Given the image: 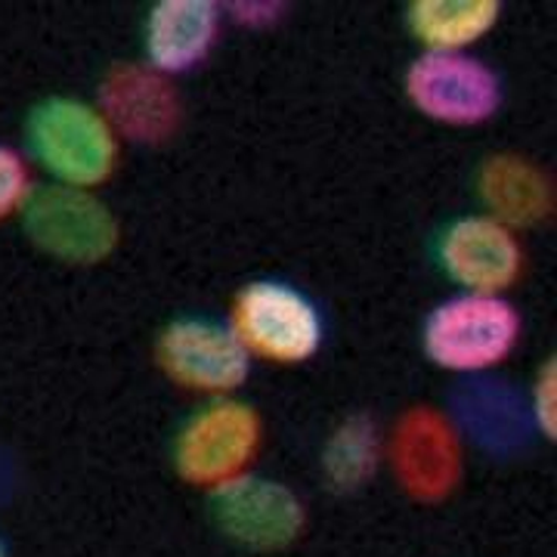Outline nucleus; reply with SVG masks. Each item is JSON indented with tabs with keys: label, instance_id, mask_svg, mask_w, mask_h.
<instances>
[{
	"label": "nucleus",
	"instance_id": "obj_1",
	"mask_svg": "<svg viewBox=\"0 0 557 557\" xmlns=\"http://www.w3.org/2000/svg\"><path fill=\"white\" fill-rule=\"evenodd\" d=\"M28 164L35 161L50 183L100 189L115 177L121 139L112 134L94 102L57 94L32 106L25 119Z\"/></svg>",
	"mask_w": 557,
	"mask_h": 557
},
{
	"label": "nucleus",
	"instance_id": "obj_16",
	"mask_svg": "<svg viewBox=\"0 0 557 557\" xmlns=\"http://www.w3.org/2000/svg\"><path fill=\"white\" fill-rule=\"evenodd\" d=\"M384 461V434L381 424L369 412H354L322 440L319 474L325 490L338 496H357L379 478Z\"/></svg>",
	"mask_w": 557,
	"mask_h": 557
},
{
	"label": "nucleus",
	"instance_id": "obj_5",
	"mask_svg": "<svg viewBox=\"0 0 557 557\" xmlns=\"http://www.w3.org/2000/svg\"><path fill=\"white\" fill-rule=\"evenodd\" d=\"M20 220L40 255L72 267H97L115 255L121 242L115 211L90 189L35 183Z\"/></svg>",
	"mask_w": 557,
	"mask_h": 557
},
{
	"label": "nucleus",
	"instance_id": "obj_18",
	"mask_svg": "<svg viewBox=\"0 0 557 557\" xmlns=\"http://www.w3.org/2000/svg\"><path fill=\"white\" fill-rule=\"evenodd\" d=\"M555 357H548L536 369V379L530 381V391L523 394V397H527V409H530V421H533L536 437L542 440V443H552V440H555Z\"/></svg>",
	"mask_w": 557,
	"mask_h": 557
},
{
	"label": "nucleus",
	"instance_id": "obj_10",
	"mask_svg": "<svg viewBox=\"0 0 557 557\" xmlns=\"http://www.w3.org/2000/svg\"><path fill=\"white\" fill-rule=\"evenodd\" d=\"M434 263L468 295H508L527 270L523 242L486 214L453 218L434 239Z\"/></svg>",
	"mask_w": 557,
	"mask_h": 557
},
{
	"label": "nucleus",
	"instance_id": "obj_15",
	"mask_svg": "<svg viewBox=\"0 0 557 557\" xmlns=\"http://www.w3.org/2000/svg\"><path fill=\"white\" fill-rule=\"evenodd\" d=\"M496 0H418L406 7L403 22L421 53H471L502 20Z\"/></svg>",
	"mask_w": 557,
	"mask_h": 557
},
{
	"label": "nucleus",
	"instance_id": "obj_4",
	"mask_svg": "<svg viewBox=\"0 0 557 557\" xmlns=\"http://www.w3.org/2000/svg\"><path fill=\"white\" fill-rule=\"evenodd\" d=\"M263 446V418L239 397L205 399L183 418L171 446L177 478L196 490H218L251 471Z\"/></svg>",
	"mask_w": 557,
	"mask_h": 557
},
{
	"label": "nucleus",
	"instance_id": "obj_20",
	"mask_svg": "<svg viewBox=\"0 0 557 557\" xmlns=\"http://www.w3.org/2000/svg\"><path fill=\"white\" fill-rule=\"evenodd\" d=\"M0 557H10V548H7V539L0 536Z\"/></svg>",
	"mask_w": 557,
	"mask_h": 557
},
{
	"label": "nucleus",
	"instance_id": "obj_17",
	"mask_svg": "<svg viewBox=\"0 0 557 557\" xmlns=\"http://www.w3.org/2000/svg\"><path fill=\"white\" fill-rule=\"evenodd\" d=\"M32 189H35V177H32L28 159L20 149L0 143V223L20 218Z\"/></svg>",
	"mask_w": 557,
	"mask_h": 557
},
{
	"label": "nucleus",
	"instance_id": "obj_8",
	"mask_svg": "<svg viewBox=\"0 0 557 557\" xmlns=\"http://www.w3.org/2000/svg\"><path fill=\"white\" fill-rule=\"evenodd\" d=\"M248 350L226 319L177 317L156 338V366L164 379L205 399L236 397L251 379Z\"/></svg>",
	"mask_w": 557,
	"mask_h": 557
},
{
	"label": "nucleus",
	"instance_id": "obj_9",
	"mask_svg": "<svg viewBox=\"0 0 557 557\" xmlns=\"http://www.w3.org/2000/svg\"><path fill=\"white\" fill-rule=\"evenodd\" d=\"M384 458L397 486L418 505H440L461 483L465 443L437 406H412L384 437Z\"/></svg>",
	"mask_w": 557,
	"mask_h": 557
},
{
	"label": "nucleus",
	"instance_id": "obj_14",
	"mask_svg": "<svg viewBox=\"0 0 557 557\" xmlns=\"http://www.w3.org/2000/svg\"><path fill=\"white\" fill-rule=\"evenodd\" d=\"M480 214L523 233L552 220L555 186L548 171L523 152H496L480 161L474 174Z\"/></svg>",
	"mask_w": 557,
	"mask_h": 557
},
{
	"label": "nucleus",
	"instance_id": "obj_2",
	"mask_svg": "<svg viewBox=\"0 0 557 557\" xmlns=\"http://www.w3.org/2000/svg\"><path fill=\"white\" fill-rule=\"evenodd\" d=\"M523 317L508 295L456 292L428 310L421 322V354L456 379L493 375L518 350Z\"/></svg>",
	"mask_w": 557,
	"mask_h": 557
},
{
	"label": "nucleus",
	"instance_id": "obj_3",
	"mask_svg": "<svg viewBox=\"0 0 557 557\" xmlns=\"http://www.w3.org/2000/svg\"><path fill=\"white\" fill-rule=\"evenodd\" d=\"M226 325L251 359L273 366H304L325 344V317L298 285L282 278H251L233 295Z\"/></svg>",
	"mask_w": 557,
	"mask_h": 557
},
{
	"label": "nucleus",
	"instance_id": "obj_11",
	"mask_svg": "<svg viewBox=\"0 0 557 557\" xmlns=\"http://www.w3.org/2000/svg\"><path fill=\"white\" fill-rule=\"evenodd\" d=\"M100 115L112 134L137 146H164L183 124L177 84L152 72L146 62H115L97 87Z\"/></svg>",
	"mask_w": 557,
	"mask_h": 557
},
{
	"label": "nucleus",
	"instance_id": "obj_12",
	"mask_svg": "<svg viewBox=\"0 0 557 557\" xmlns=\"http://www.w3.org/2000/svg\"><path fill=\"white\" fill-rule=\"evenodd\" d=\"M443 412L461 443H471L498 461L527 456L533 440H539L523 391L496 375L458 381L449 391V409Z\"/></svg>",
	"mask_w": 557,
	"mask_h": 557
},
{
	"label": "nucleus",
	"instance_id": "obj_7",
	"mask_svg": "<svg viewBox=\"0 0 557 557\" xmlns=\"http://www.w3.org/2000/svg\"><path fill=\"white\" fill-rule=\"evenodd\" d=\"M220 536L251 555H278L307 533V505L288 483L248 471L208 493Z\"/></svg>",
	"mask_w": 557,
	"mask_h": 557
},
{
	"label": "nucleus",
	"instance_id": "obj_6",
	"mask_svg": "<svg viewBox=\"0 0 557 557\" xmlns=\"http://www.w3.org/2000/svg\"><path fill=\"white\" fill-rule=\"evenodd\" d=\"M403 94L443 127H480L505 106L502 75L474 53H418L403 72Z\"/></svg>",
	"mask_w": 557,
	"mask_h": 557
},
{
	"label": "nucleus",
	"instance_id": "obj_19",
	"mask_svg": "<svg viewBox=\"0 0 557 557\" xmlns=\"http://www.w3.org/2000/svg\"><path fill=\"white\" fill-rule=\"evenodd\" d=\"M288 16V3L278 0H242L223 7V22H236L245 32H270Z\"/></svg>",
	"mask_w": 557,
	"mask_h": 557
},
{
	"label": "nucleus",
	"instance_id": "obj_13",
	"mask_svg": "<svg viewBox=\"0 0 557 557\" xmlns=\"http://www.w3.org/2000/svg\"><path fill=\"white\" fill-rule=\"evenodd\" d=\"M223 7L211 0H161L143 20V62L164 78H183L211 60L223 32Z\"/></svg>",
	"mask_w": 557,
	"mask_h": 557
}]
</instances>
